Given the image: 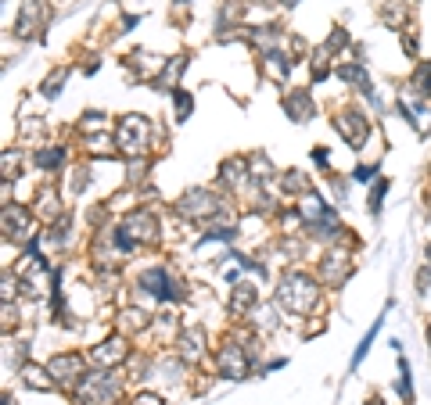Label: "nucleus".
I'll list each match as a JSON object with an SVG mask.
<instances>
[{"label": "nucleus", "instance_id": "obj_5", "mask_svg": "<svg viewBox=\"0 0 431 405\" xmlns=\"http://www.w3.org/2000/svg\"><path fill=\"white\" fill-rule=\"evenodd\" d=\"M180 208L191 215V219H201V215H208V212H216V198L208 194V191H191V194H183V201H180Z\"/></svg>", "mask_w": 431, "mask_h": 405}, {"label": "nucleus", "instance_id": "obj_1", "mask_svg": "<svg viewBox=\"0 0 431 405\" xmlns=\"http://www.w3.org/2000/svg\"><path fill=\"white\" fill-rule=\"evenodd\" d=\"M277 298H281L291 313H305V308H313V301H317V284L302 273H291L281 284V291H277Z\"/></svg>", "mask_w": 431, "mask_h": 405}, {"label": "nucleus", "instance_id": "obj_3", "mask_svg": "<svg viewBox=\"0 0 431 405\" xmlns=\"http://www.w3.org/2000/svg\"><path fill=\"white\" fill-rule=\"evenodd\" d=\"M147 133H151V126L144 122V115H126V118H122V126H119V147L140 154L147 147Z\"/></svg>", "mask_w": 431, "mask_h": 405}, {"label": "nucleus", "instance_id": "obj_16", "mask_svg": "<svg viewBox=\"0 0 431 405\" xmlns=\"http://www.w3.org/2000/svg\"><path fill=\"white\" fill-rule=\"evenodd\" d=\"M58 162H61V151H58V147H54V151H40V154H37V165H40V169H54Z\"/></svg>", "mask_w": 431, "mask_h": 405}, {"label": "nucleus", "instance_id": "obj_9", "mask_svg": "<svg viewBox=\"0 0 431 405\" xmlns=\"http://www.w3.org/2000/svg\"><path fill=\"white\" fill-rule=\"evenodd\" d=\"M334 126L345 133V140H349L352 147H359V144H363V133H366V126H363V122H359L356 115H342V118L334 122Z\"/></svg>", "mask_w": 431, "mask_h": 405}, {"label": "nucleus", "instance_id": "obj_12", "mask_svg": "<svg viewBox=\"0 0 431 405\" xmlns=\"http://www.w3.org/2000/svg\"><path fill=\"white\" fill-rule=\"evenodd\" d=\"M94 359H98V362H105V366L122 362V359H126V352H122V341H108V345H101V348L94 352Z\"/></svg>", "mask_w": 431, "mask_h": 405}, {"label": "nucleus", "instance_id": "obj_21", "mask_svg": "<svg viewBox=\"0 0 431 405\" xmlns=\"http://www.w3.org/2000/svg\"><path fill=\"white\" fill-rule=\"evenodd\" d=\"M4 405H11V398H8V401H4Z\"/></svg>", "mask_w": 431, "mask_h": 405}, {"label": "nucleus", "instance_id": "obj_8", "mask_svg": "<svg viewBox=\"0 0 431 405\" xmlns=\"http://www.w3.org/2000/svg\"><path fill=\"white\" fill-rule=\"evenodd\" d=\"M22 377H25V384L33 387V391H51V387H54L51 369H44V366H25V369H22Z\"/></svg>", "mask_w": 431, "mask_h": 405}, {"label": "nucleus", "instance_id": "obj_20", "mask_svg": "<svg viewBox=\"0 0 431 405\" xmlns=\"http://www.w3.org/2000/svg\"><path fill=\"white\" fill-rule=\"evenodd\" d=\"M176 108H180V115L191 111V97H187V93H176Z\"/></svg>", "mask_w": 431, "mask_h": 405}, {"label": "nucleus", "instance_id": "obj_4", "mask_svg": "<svg viewBox=\"0 0 431 405\" xmlns=\"http://www.w3.org/2000/svg\"><path fill=\"white\" fill-rule=\"evenodd\" d=\"M47 369H51V377H54V380H65V384H79V380L86 377L79 355H54Z\"/></svg>", "mask_w": 431, "mask_h": 405}, {"label": "nucleus", "instance_id": "obj_2", "mask_svg": "<svg viewBox=\"0 0 431 405\" xmlns=\"http://www.w3.org/2000/svg\"><path fill=\"white\" fill-rule=\"evenodd\" d=\"M76 394L83 405H108L115 398V380L108 373H86V377L76 384Z\"/></svg>", "mask_w": 431, "mask_h": 405}, {"label": "nucleus", "instance_id": "obj_13", "mask_svg": "<svg viewBox=\"0 0 431 405\" xmlns=\"http://www.w3.org/2000/svg\"><path fill=\"white\" fill-rule=\"evenodd\" d=\"M252 301H256V287H252V284H241V287H237V294H234V308L241 313V308H248Z\"/></svg>", "mask_w": 431, "mask_h": 405}, {"label": "nucleus", "instance_id": "obj_22", "mask_svg": "<svg viewBox=\"0 0 431 405\" xmlns=\"http://www.w3.org/2000/svg\"><path fill=\"white\" fill-rule=\"evenodd\" d=\"M427 337H431V330H427Z\"/></svg>", "mask_w": 431, "mask_h": 405}, {"label": "nucleus", "instance_id": "obj_19", "mask_svg": "<svg viewBox=\"0 0 431 405\" xmlns=\"http://www.w3.org/2000/svg\"><path fill=\"white\" fill-rule=\"evenodd\" d=\"M130 405H162V398L159 394H137Z\"/></svg>", "mask_w": 431, "mask_h": 405}, {"label": "nucleus", "instance_id": "obj_6", "mask_svg": "<svg viewBox=\"0 0 431 405\" xmlns=\"http://www.w3.org/2000/svg\"><path fill=\"white\" fill-rule=\"evenodd\" d=\"M216 366L223 369V377L237 380V377H244V352L241 348H223L220 359H216Z\"/></svg>", "mask_w": 431, "mask_h": 405}, {"label": "nucleus", "instance_id": "obj_7", "mask_svg": "<svg viewBox=\"0 0 431 405\" xmlns=\"http://www.w3.org/2000/svg\"><path fill=\"white\" fill-rule=\"evenodd\" d=\"M140 287H147L155 298H173V294H176L173 284H169V276H166L162 269H147V273L140 276Z\"/></svg>", "mask_w": 431, "mask_h": 405}, {"label": "nucleus", "instance_id": "obj_18", "mask_svg": "<svg viewBox=\"0 0 431 405\" xmlns=\"http://www.w3.org/2000/svg\"><path fill=\"white\" fill-rule=\"evenodd\" d=\"M385 186H388V183H385V179H381V183H378V186H374V194H371V208H374V212H378V208H381V194H385Z\"/></svg>", "mask_w": 431, "mask_h": 405}, {"label": "nucleus", "instance_id": "obj_11", "mask_svg": "<svg viewBox=\"0 0 431 405\" xmlns=\"http://www.w3.org/2000/svg\"><path fill=\"white\" fill-rule=\"evenodd\" d=\"M130 230H137V237H155V219H151V212H137V215H130V223H126V233Z\"/></svg>", "mask_w": 431, "mask_h": 405}, {"label": "nucleus", "instance_id": "obj_17", "mask_svg": "<svg viewBox=\"0 0 431 405\" xmlns=\"http://www.w3.org/2000/svg\"><path fill=\"white\" fill-rule=\"evenodd\" d=\"M147 320H144V313H137V308H130V313H126V327H133V330H140Z\"/></svg>", "mask_w": 431, "mask_h": 405}, {"label": "nucleus", "instance_id": "obj_10", "mask_svg": "<svg viewBox=\"0 0 431 405\" xmlns=\"http://www.w3.org/2000/svg\"><path fill=\"white\" fill-rule=\"evenodd\" d=\"M25 226H29V215L22 208H4V230H8V237H25Z\"/></svg>", "mask_w": 431, "mask_h": 405}, {"label": "nucleus", "instance_id": "obj_14", "mask_svg": "<svg viewBox=\"0 0 431 405\" xmlns=\"http://www.w3.org/2000/svg\"><path fill=\"white\" fill-rule=\"evenodd\" d=\"M288 111L295 118H305V115H310V97H298V93H295V97H288Z\"/></svg>", "mask_w": 431, "mask_h": 405}, {"label": "nucleus", "instance_id": "obj_15", "mask_svg": "<svg viewBox=\"0 0 431 405\" xmlns=\"http://www.w3.org/2000/svg\"><path fill=\"white\" fill-rule=\"evenodd\" d=\"M37 15H40V8H37V4H29V8L22 11V22H18V33H22V36H29V25L37 22Z\"/></svg>", "mask_w": 431, "mask_h": 405}]
</instances>
